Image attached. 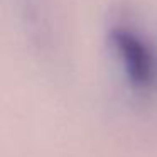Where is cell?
<instances>
[{
    "mask_svg": "<svg viewBox=\"0 0 157 157\" xmlns=\"http://www.w3.org/2000/svg\"><path fill=\"white\" fill-rule=\"evenodd\" d=\"M110 37L122 58L130 83L135 88L149 86L154 81V75H155L154 73L155 61H154L150 48L132 27L125 24L113 25L110 31Z\"/></svg>",
    "mask_w": 157,
    "mask_h": 157,
    "instance_id": "6da1fadb",
    "label": "cell"
}]
</instances>
